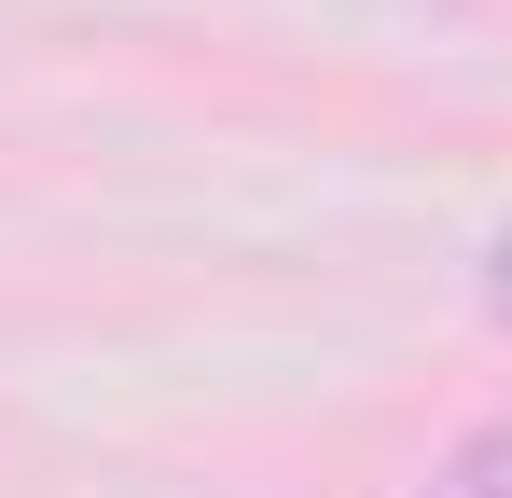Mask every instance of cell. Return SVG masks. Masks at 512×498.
<instances>
[{"label": "cell", "mask_w": 512, "mask_h": 498, "mask_svg": "<svg viewBox=\"0 0 512 498\" xmlns=\"http://www.w3.org/2000/svg\"><path fill=\"white\" fill-rule=\"evenodd\" d=\"M416 498H512V415H499V429H471V443H443Z\"/></svg>", "instance_id": "obj_1"}, {"label": "cell", "mask_w": 512, "mask_h": 498, "mask_svg": "<svg viewBox=\"0 0 512 498\" xmlns=\"http://www.w3.org/2000/svg\"><path fill=\"white\" fill-rule=\"evenodd\" d=\"M485 319L512 332V222H499V236H485Z\"/></svg>", "instance_id": "obj_2"}]
</instances>
